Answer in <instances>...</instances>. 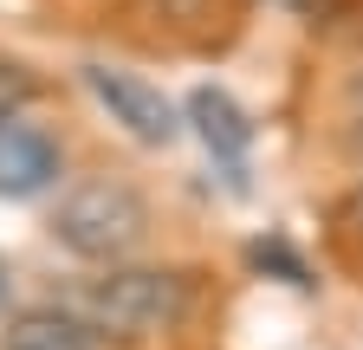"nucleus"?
<instances>
[{
    "label": "nucleus",
    "mask_w": 363,
    "mask_h": 350,
    "mask_svg": "<svg viewBox=\"0 0 363 350\" xmlns=\"http://www.w3.org/2000/svg\"><path fill=\"white\" fill-rule=\"evenodd\" d=\"M72 312L117 344H143L156 331H175V318L189 312V279L182 273H104L72 292Z\"/></svg>",
    "instance_id": "nucleus-1"
},
{
    "label": "nucleus",
    "mask_w": 363,
    "mask_h": 350,
    "mask_svg": "<svg viewBox=\"0 0 363 350\" xmlns=\"http://www.w3.org/2000/svg\"><path fill=\"white\" fill-rule=\"evenodd\" d=\"M150 234V208L130 182H78L59 214H52V240L78 259H123L136 240Z\"/></svg>",
    "instance_id": "nucleus-2"
},
{
    "label": "nucleus",
    "mask_w": 363,
    "mask_h": 350,
    "mask_svg": "<svg viewBox=\"0 0 363 350\" xmlns=\"http://www.w3.org/2000/svg\"><path fill=\"white\" fill-rule=\"evenodd\" d=\"M84 84H91V98H98L111 111V123H123L136 143H175L182 137V117L175 104L156 91V84H143L136 72H111V65H84Z\"/></svg>",
    "instance_id": "nucleus-3"
},
{
    "label": "nucleus",
    "mask_w": 363,
    "mask_h": 350,
    "mask_svg": "<svg viewBox=\"0 0 363 350\" xmlns=\"http://www.w3.org/2000/svg\"><path fill=\"white\" fill-rule=\"evenodd\" d=\"M52 182H59V143L45 137L39 123L0 117V195L26 201V195L52 188Z\"/></svg>",
    "instance_id": "nucleus-4"
},
{
    "label": "nucleus",
    "mask_w": 363,
    "mask_h": 350,
    "mask_svg": "<svg viewBox=\"0 0 363 350\" xmlns=\"http://www.w3.org/2000/svg\"><path fill=\"white\" fill-rule=\"evenodd\" d=\"M189 123H195V137L208 143V156H214V162H240V156H247V143H253L247 111L227 98V91H214V84H201V91L189 98Z\"/></svg>",
    "instance_id": "nucleus-5"
},
{
    "label": "nucleus",
    "mask_w": 363,
    "mask_h": 350,
    "mask_svg": "<svg viewBox=\"0 0 363 350\" xmlns=\"http://www.w3.org/2000/svg\"><path fill=\"white\" fill-rule=\"evenodd\" d=\"M0 350H98V331H91L78 312L39 305V312L7 318V331H0Z\"/></svg>",
    "instance_id": "nucleus-6"
},
{
    "label": "nucleus",
    "mask_w": 363,
    "mask_h": 350,
    "mask_svg": "<svg viewBox=\"0 0 363 350\" xmlns=\"http://www.w3.org/2000/svg\"><path fill=\"white\" fill-rule=\"evenodd\" d=\"M26 98H33V78L20 65H0V117H20Z\"/></svg>",
    "instance_id": "nucleus-7"
},
{
    "label": "nucleus",
    "mask_w": 363,
    "mask_h": 350,
    "mask_svg": "<svg viewBox=\"0 0 363 350\" xmlns=\"http://www.w3.org/2000/svg\"><path fill=\"white\" fill-rule=\"evenodd\" d=\"M253 266H279V273H286L292 286H311V273L298 266V259H292V253H286L279 240H259V247H253Z\"/></svg>",
    "instance_id": "nucleus-8"
},
{
    "label": "nucleus",
    "mask_w": 363,
    "mask_h": 350,
    "mask_svg": "<svg viewBox=\"0 0 363 350\" xmlns=\"http://www.w3.org/2000/svg\"><path fill=\"white\" fill-rule=\"evenodd\" d=\"M7 292H13V273H7V259H0V312H7Z\"/></svg>",
    "instance_id": "nucleus-9"
},
{
    "label": "nucleus",
    "mask_w": 363,
    "mask_h": 350,
    "mask_svg": "<svg viewBox=\"0 0 363 350\" xmlns=\"http://www.w3.org/2000/svg\"><path fill=\"white\" fill-rule=\"evenodd\" d=\"M344 214H350V221H357V227H363V188H357V195H350V208H344Z\"/></svg>",
    "instance_id": "nucleus-10"
},
{
    "label": "nucleus",
    "mask_w": 363,
    "mask_h": 350,
    "mask_svg": "<svg viewBox=\"0 0 363 350\" xmlns=\"http://www.w3.org/2000/svg\"><path fill=\"white\" fill-rule=\"evenodd\" d=\"M279 7H305V0H279Z\"/></svg>",
    "instance_id": "nucleus-11"
}]
</instances>
